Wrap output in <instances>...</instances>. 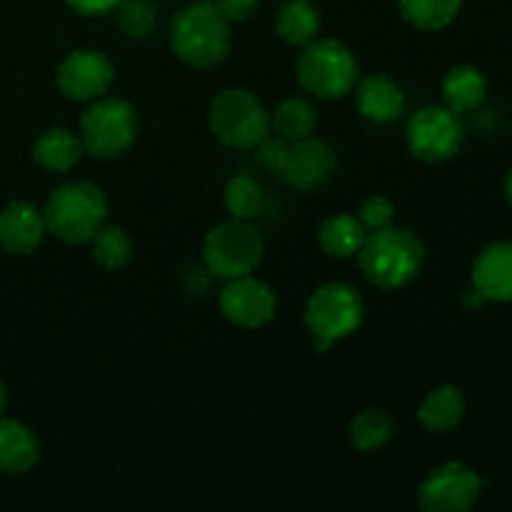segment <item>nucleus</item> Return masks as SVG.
<instances>
[{"instance_id":"28","label":"nucleus","mask_w":512,"mask_h":512,"mask_svg":"<svg viewBox=\"0 0 512 512\" xmlns=\"http://www.w3.org/2000/svg\"><path fill=\"white\" fill-rule=\"evenodd\" d=\"M155 20H158V13L150 0H123L118 5V25L128 38H148L155 28Z\"/></svg>"},{"instance_id":"35","label":"nucleus","mask_w":512,"mask_h":512,"mask_svg":"<svg viewBox=\"0 0 512 512\" xmlns=\"http://www.w3.org/2000/svg\"><path fill=\"white\" fill-rule=\"evenodd\" d=\"M200 3H213V0H200Z\"/></svg>"},{"instance_id":"4","label":"nucleus","mask_w":512,"mask_h":512,"mask_svg":"<svg viewBox=\"0 0 512 512\" xmlns=\"http://www.w3.org/2000/svg\"><path fill=\"white\" fill-rule=\"evenodd\" d=\"M363 318V298L345 283L323 285L305 305V325L313 333L315 353H325L338 340L350 338L363 325Z\"/></svg>"},{"instance_id":"18","label":"nucleus","mask_w":512,"mask_h":512,"mask_svg":"<svg viewBox=\"0 0 512 512\" xmlns=\"http://www.w3.org/2000/svg\"><path fill=\"white\" fill-rule=\"evenodd\" d=\"M488 95V78L475 65H455L443 78V98L455 113H470L480 108Z\"/></svg>"},{"instance_id":"25","label":"nucleus","mask_w":512,"mask_h":512,"mask_svg":"<svg viewBox=\"0 0 512 512\" xmlns=\"http://www.w3.org/2000/svg\"><path fill=\"white\" fill-rule=\"evenodd\" d=\"M90 253L100 268L120 270L133 258V240L118 225H108L90 238Z\"/></svg>"},{"instance_id":"11","label":"nucleus","mask_w":512,"mask_h":512,"mask_svg":"<svg viewBox=\"0 0 512 512\" xmlns=\"http://www.w3.org/2000/svg\"><path fill=\"white\" fill-rule=\"evenodd\" d=\"M275 305H278V300H275L273 288L263 280L250 278V275L228 280V285L220 293V310H223L225 318L245 330L268 325L275 315Z\"/></svg>"},{"instance_id":"14","label":"nucleus","mask_w":512,"mask_h":512,"mask_svg":"<svg viewBox=\"0 0 512 512\" xmlns=\"http://www.w3.org/2000/svg\"><path fill=\"white\" fill-rule=\"evenodd\" d=\"M45 230V215L35 205L15 200L0 210V245L5 253H35L43 243Z\"/></svg>"},{"instance_id":"16","label":"nucleus","mask_w":512,"mask_h":512,"mask_svg":"<svg viewBox=\"0 0 512 512\" xmlns=\"http://www.w3.org/2000/svg\"><path fill=\"white\" fill-rule=\"evenodd\" d=\"M358 110L373 123H393L405 110V93L388 75H368L358 83Z\"/></svg>"},{"instance_id":"33","label":"nucleus","mask_w":512,"mask_h":512,"mask_svg":"<svg viewBox=\"0 0 512 512\" xmlns=\"http://www.w3.org/2000/svg\"><path fill=\"white\" fill-rule=\"evenodd\" d=\"M5 405H8V390H5V385L0 383V418H3L5 413Z\"/></svg>"},{"instance_id":"1","label":"nucleus","mask_w":512,"mask_h":512,"mask_svg":"<svg viewBox=\"0 0 512 512\" xmlns=\"http://www.w3.org/2000/svg\"><path fill=\"white\" fill-rule=\"evenodd\" d=\"M358 263L370 283L383 290H398L418 278L425 263V248L415 233L388 225L365 235Z\"/></svg>"},{"instance_id":"21","label":"nucleus","mask_w":512,"mask_h":512,"mask_svg":"<svg viewBox=\"0 0 512 512\" xmlns=\"http://www.w3.org/2000/svg\"><path fill=\"white\" fill-rule=\"evenodd\" d=\"M365 235H368V230L355 215L338 213L325 220L318 233V243L330 258H353L363 248Z\"/></svg>"},{"instance_id":"24","label":"nucleus","mask_w":512,"mask_h":512,"mask_svg":"<svg viewBox=\"0 0 512 512\" xmlns=\"http://www.w3.org/2000/svg\"><path fill=\"white\" fill-rule=\"evenodd\" d=\"M395 433V420L390 418V413L378 408L363 410V413L355 415L350 420V445L360 453H373L380 450L383 445H388V440Z\"/></svg>"},{"instance_id":"8","label":"nucleus","mask_w":512,"mask_h":512,"mask_svg":"<svg viewBox=\"0 0 512 512\" xmlns=\"http://www.w3.org/2000/svg\"><path fill=\"white\" fill-rule=\"evenodd\" d=\"M138 135V115L130 103L120 98H95L80 118V143L88 155L113 160L128 153Z\"/></svg>"},{"instance_id":"29","label":"nucleus","mask_w":512,"mask_h":512,"mask_svg":"<svg viewBox=\"0 0 512 512\" xmlns=\"http://www.w3.org/2000/svg\"><path fill=\"white\" fill-rule=\"evenodd\" d=\"M393 218H395V205L390 203L388 198H383V195H373V198H368L363 205H360L358 220L365 225L368 233H373V230H380V228H388V225L393 223Z\"/></svg>"},{"instance_id":"6","label":"nucleus","mask_w":512,"mask_h":512,"mask_svg":"<svg viewBox=\"0 0 512 512\" xmlns=\"http://www.w3.org/2000/svg\"><path fill=\"white\" fill-rule=\"evenodd\" d=\"M210 130L230 148L250 150L270 133V115L258 98L245 88H228L210 103Z\"/></svg>"},{"instance_id":"17","label":"nucleus","mask_w":512,"mask_h":512,"mask_svg":"<svg viewBox=\"0 0 512 512\" xmlns=\"http://www.w3.org/2000/svg\"><path fill=\"white\" fill-rule=\"evenodd\" d=\"M40 460V443L18 420L0 418V473L23 475Z\"/></svg>"},{"instance_id":"32","label":"nucleus","mask_w":512,"mask_h":512,"mask_svg":"<svg viewBox=\"0 0 512 512\" xmlns=\"http://www.w3.org/2000/svg\"><path fill=\"white\" fill-rule=\"evenodd\" d=\"M123 0H68L70 8L80 15H103L115 10Z\"/></svg>"},{"instance_id":"34","label":"nucleus","mask_w":512,"mask_h":512,"mask_svg":"<svg viewBox=\"0 0 512 512\" xmlns=\"http://www.w3.org/2000/svg\"><path fill=\"white\" fill-rule=\"evenodd\" d=\"M505 195H508V200L512 205V170L508 173V180H505Z\"/></svg>"},{"instance_id":"19","label":"nucleus","mask_w":512,"mask_h":512,"mask_svg":"<svg viewBox=\"0 0 512 512\" xmlns=\"http://www.w3.org/2000/svg\"><path fill=\"white\" fill-rule=\"evenodd\" d=\"M83 143L75 133L68 128H50L35 140L33 158L40 168L50 170V173H68L75 168L83 155Z\"/></svg>"},{"instance_id":"9","label":"nucleus","mask_w":512,"mask_h":512,"mask_svg":"<svg viewBox=\"0 0 512 512\" xmlns=\"http://www.w3.org/2000/svg\"><path fill=\"white\" fill-rule=\"evenodd\" d=\"M483 480L463 463H443L430 470L418 488V508L423 512H468L475 508Z\"/></svg>"},{"instance_id":"2","label":"nucleus","mask_w":512,"mask_h":512,"mask_svg":"<svg viewBox=\"0 0 512 512\" xmlns=\"http://www.w3.org/2000/svg\"><path fill=\"white\" fill-rule=\"evenodd\" d=\"M170 45L173 53L190 68H215L230 53V20L215 8V3L195 0L173 18Z\"/></svg>"},{"instance_id":"13","label":"nucleus","mask_w":512,"mask_h":512,"mask_svg":"<svg viewBox=\"0 0 512 512\" xmlns=\"http://www.w3.org/2000/svg\"><path fill=\"white\" fill-rule=\"evenodd\" d=\"M335 165H338V158H335L333 148L310 135V138L295 140L290 145L283 178L293 188L313 190L320 188L335 173Z\"/></svg>"},{"instance_id":"27","label":"nucleus","mask_w":512,"mask_h":512,"mask_svg":"<svg viewBox=\"0 0 512 512\" xmlns=\"http://www.w3.org/2000/svg\"><path fill=\"white\" fill-rule=\"evenodd\" d=\"M265 195L258 180L248 173H240L230 178L228 188H225V208L233 218L238 220H253L255 215L263 210Z\"/></svg>"},{"instance_id":"7","label":"nucleus","mask_w":512,"mask_h":512,"mask_svg":"<svg viewBox=\"0 0 512 512\" xmlns=\"http://www.w3.org/2000/svg\"><path fill=\"white\" fill-rule=\"evenodd\" d=\"M295 75L315 98H343L358 83V63L338 40H313L300 53Z\"/></svg>"},{"instance_id":"26","label":"nucleus","mask_w":512,"mask_h":512,"mask_svg":"<svg viewBox=\"0 0 512 512\" xmlns=\"http://www.w3.org/2000/svg\"><path fill=\"white\" fill-rule=\"evenodd\" d=\"M463 0H400V13L420 30H440L458 15Z\"/></svg>"},{"instance_id":"3","label":"nucleus","mask_w":512,"mask_h":512,"mask_svg":"<svg viewBox=\"0 0 512 512\" xmlns=\"http://www.w3.org/2000/svg\"><path fill=\"white\" fill-rule=\"evenodd\" d=\"M43 215L48 233L68 245H83L103 228L108 200L98 185L80 180L53 190Z\"/></svg>"},{"instance_id":"15","label":"nucleus","mask_w":512,"mask_h":512,"mask_svg":"<svg viewBox=\"0 0 512 512\" xmlns=\"http://www.w3.org/2000/svg\"><path fill=\"white\" fill-rule=\"evenodd\" d=\"M473 285L480 298L493 303L512 300V240H503L478 255L473 265Z\"/></svg>"},{"instance_id":"10","label":"nucleus","mask_w":512,"mask_h":512,"mask_svg":"<svg viewBox=\"0 0 512 512\" xmlns=\"http://www.w3.org/2000/svg\"><path fill=\"white\" fill-rule=\"evenodd\" d=\"M465 138L458 113L440 105H428L418 110L408 123L410 153L425 163H440L453 158Z\"/></svg>"},{"instance_id":"30","label":"nucleus","mask_w":512,"mask_h":512,"mask_svg":"<svg viewBox=\"0 0 512 512\" xmlns=\"http://www.w3.org/2000/svg\"><path fill=\"white\" fill-rule=\"evenodd\" d=\"M288 150V140L278 138V135H275V138L265 135V138L255 145V160H258L265 170H270V173H283L285 160H288Z\"/></svg>"},{"instance_id":"5","label":"nucleus","mask_w":512,"mask_h":512,"mask_svg":"<svg viewBox=\"0 0 512 512\" xmlns=\"http://www.w3.org/2000/svg\"><path fill=\"white\" fill-rule=\"evenodd\" d=\"M265 255V243L250 220H228L205 235L203 260L210 275L235 280L250 275Z\"/></svg>"},{"instance_id":"20","label":"nucleus","mask_w":512,"mask_h":512,"mask_svg":"<svg viewBox=\"0 0 512 512\" xmlns=\"http://www.w3.org/2000/svg\"><path fill=\"white\" fill-rule=\"evenodd\" d=\"M465 415V398L455 385H443L435 388L428 398L423 400L418 410V418L425 430L430 433H448L458 428Z\"/></svg>"},{"instance_id":"23","label":"nucleus","mask_w":512,"mask_h":512,"mask_svg":"<svg viewBox=\"0 0 512 512\" xmlns=\"http://www.w3.org/2000/svg\"><path fill=\"white\" fill-rule=\"evenodd\" d=\"M278 33L290 45L313 43L320 30V15L310 0H288L278 13Z\"/></svg>"},{"instance_id":"12","label":"nucleus","mask_w":512,"mask_h":512,"mask_svg":"<svg viewBox=\"0 0 512 512\" xmlns=\"http://www.w3.org/2000/svg\"><path fill=\"white\" fill-rule=\"evenodd\" d=\"M115 78L113 63L98 50H73L58 65V88L70 100H95Z\"/></svg>"},{"instance_id":"22","label":"nucleus","mask_w":512,"mask_h":512,"mask_svg":"<svg viewBox=\"0 0 512 512\" xmlns=\"http://www.w3.org/2000/svg\"><path fill=\"white\" fill-rule=\"evenodd\" d=\"M270 128L275 130L278 138L295 143V140L310 138L315 133V128H318V113H315V108L308 100L288 98L270 115Z\"/></svg>"},{"instance_id":"31","label":"nucleus","mask_w":512,"mask_h":512,"mask_svg":"<svg viewBox=\"0 0 512 512\" xmlns=\"http://www.w3.org/2000/svg\"><path fill=\"white\" fill-rule=\"evenodd\" d=\"M228 20H248L258 10V0H213Z\"/></svg>"}]
</instances>
